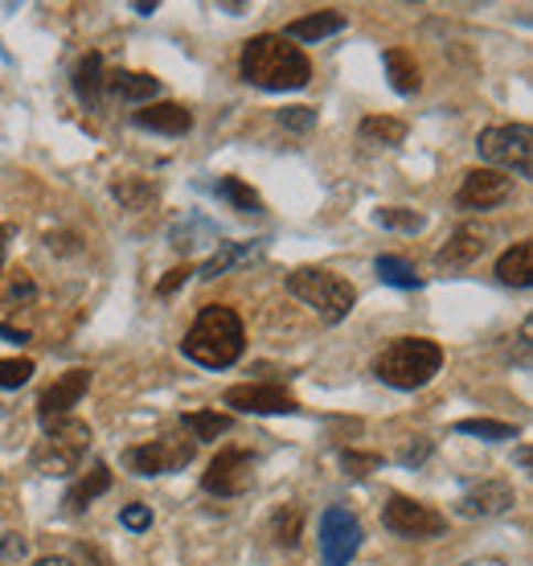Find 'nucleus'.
Here are the masks:
<instances>
[{"label": "nucleus", "instance_id": "nucleus-1", "mask_svg": "<svg viewBox=\"0 0 533 566\" xmlns=\"http://www.w3.org/2000/svg\"><path fill=\"white\" fill-rule=\"evenodd\" d=\"M243 78L263 90H300L308 87L312 66L284 33H259L243 45Z\"/></svg>", "mask_w": 533, "mask_h": 566}, {"label": "nucleus", "instance_id": "nucleus-2", "mask_svg": "<svg viewBox=\"0 0 533 566\" xmlns=\"http://www.w3.org/2000/svg\"><path fill=\"white\" fill-rule=\"evenodd\" d=\"M243 320L238 312L226 305H210L202 308V317L193 320V329L185 333L181 341V353H185L189 362L205 365V370H226L243 357Z\"/></svg>", "mask_w": 533, "mask_h": 566}, {"label": "nucleus", "instance_id": "nucleus-3", "mask_svg": "<svg viewBox=\"0 0 533 566\" xmlns=\"http://www.w3.org/2000/svg\"><path fill=\"white\" fill-rule=\"evenodd\" d=\"M439 365H444V349L435 345V341H427V337H398L394 345L382 349L374 370L394 391H418V386H427L439 374Z\"/></svg>", "mask_w": 533, "mask_h": 566}, {"label": "nucleus", "instance_id": "nucleus-4", "mask_svg": "<svg viewBox=\"0 0 533 566\" xmlns=\"http://www.w3.org/2000/svg\"><path fill=\"white\" fill-rule=\"evenodd\" d=\"M90 448V427L83 419H58L54 427H45V436L33 448V468L42 477H71L83 468V456Z\"/></svg>", "mask_w": 533, "mask_h": 566}, {"label": "nucleus", "instance_id": "nucleus-5", "mask_svg": "<svg viewBox=\"0 0 533 566\" xmlns=\"http://www.w3.org/2000/svg\"><path fill=\"white\" fill-rule=\"evenodd\" d=\"M288 291L296 300H303L308 308H317V317L329 320V324L345 320L349 308L358 305L353 284H345V279L324 271V267H296L288 276Z\"/></svg>", "mask_w": 533, "mask_h": 566}, {"label": "nucleus", "instance_id": "nucleus-6", "mask_svg": "<svg viewBox=\"0 0 533 566\" xmlns=\"http://www.w3.org/2000/svg\"><path fill=\"white\" fill-rule=\"evenodd\" d=\"M480 160L497 164V173L533 177V131L525 124H501V128H484L476 140Z\"/></svg>", "mask_w": 533, "mask_h": 566}, {"label": "nucleus", "instance_id": "nucleus-7", "mask_svg": "<svg viewBox=\"0 0 533 566\" xmlns=\"http://www.w3.org/2000/svg\"><path fill=\"white\" fill-rule=\"evenodd\" d=\"M193 456H198V444H193V439L160 436V439L140 444V448H128L124 464H128L136 477H164V472H177V468L193 464Z\"/></svg>", "mask_w": 533, "mask_h": 566}, {"label": "nucleus", "instance_id": "nucleus-8", "mask_svg": "<svg viewBox=\"0 0 533 566\" xmlns=\"http://www.w3.org/2000/svg\"><path fill=\"white\" fill-rule=\"evenodd\" d=\"M361 546V525L345 505H329L320 513V558L324 566H349Z\"/></svg>", "mask_w": 533, "mask_h": 566}, {"label": "nucleus", "instance_id": "nucleus-9", "mask_svg": "<svg viewBox=\"0 0 533 566\" xmlns=\"http://www.w3.org/2000/svg\"><path fill=\"white\" fill-rule=\"evenodd\" d=\"M382 522H386L390 534L398 537H439L447 530L444 513H435L431 505L411 501V496H390Z\"/></svg>", "mask_w": 533, "mask_h": 566}, {"label": "nucleus", "instance_id": "nucleus-10", "mask_svg": "<svg viewBox=\"0 0 533 566\" xmlns=\"http://www.w3.org/2000/svg\"><path fill=\"white\" fill-rule=\"evenodd\" d=\"M250 480H255V460L238 448H226L217 451V460L205 468L202 489L214 496H243L250 489Z\"/></svg>", "mask_w": 533, "mask_h": 566}, {"label": "nucleus", "instance_id": "nucleus-11", "mask_svg": "<svg viewBox=\"0 0 533 566\" xmlns=\"http://www.w3.org/2000/svg\"><path fill=\"white\" fill-rule=\"evenodd\" d=\"M90 391V370H66V374L45 386V394L38 398V419H42V431L54 427L58 419H71V410L78 407V398Z\"/></svg>", "mask_w": 533, "mask_h": 566}, {"label": "nucleus", "instance_id": "nucleus-12", "mask_svg": "<svg viewBox=\"0 0 533 566\" xmlns=\"http://www.w3.org/2000/svg\"><path fill=\"white\" fill-rule=\"evenodd\" d=\"M226 407L234 410H246V415H296L300 403L291 398L288 391H279V386H231L226 391Z\"/></svg>", "mask_w": 533, "mask_h": 566}, {"label": "nucleus", "instance_id": "nucleus-13", "mask_svg": "<svg viewBox=\"0 0 533 566\" xmlns=\"http://www.w3.org/2000/svg\"><path fill=\"white\" fill-rule=\"evenodd\" d=\"M509 189H513V181L497 173V169H472V173H463L456 205L460 210H492V205H501L509 197Z\"/></svg>", "mask_w": 533, "mask_h": 566}, {"label": "nucleus", "instance_id": "nucleus-14", "mask_svg": "<svg viewBox=\"0 0 533 566\" xmlns=\"http://www.w3.org/2000/svg\"><path fill=\"white\" fill-rule=\"evenodd\" d=\"M513 489L504 484V480H484V484H476L468 493L460 496V513L463 517H497V513H509L513 509Z\"/></svg>", "mask_w": 533, "mask_h": 566}, {"label": "nucleus", "instance_id": "nucleus-15", "mask_svg": "<svg viewBox=\"0 0 533 566\" xmlns=\"http://www.w3.org/2000/svg\"><path fill=\"white\" fill-rule=\"evenodd\" d=\"M484 250H489V238L476 231V226H460V231L447 238V247H439L435 263H439V267H447V271H456V267H468V263H476Z\"/></svg>", "mask_w": 533, "mask_h": 566}, {"label": "nucleus", "instance_id": "nucleus-16", "mask_svg": "<svg viewBox=\"0 0 533 566\" xmlns=\"http://www.w3.org/2000/svg\"><path fill=\"white\" fill-rule=\"evenodd\" d=\"M136 124L148 131H164V136H185L193 128V111L181 103H148L136 111Z\"/></svg>", "mask_w": 533, "mask_h": 566}, {"label": "nucleus", "instance_id": "nucleus-17", "mask_svg": "<svg viewBox=\"0 0 533 566\" xmlns=\"http://www.w3.org/2000/svg\"><path fill=\"white\" fill-rule=\"evenodd\" d=\"M341 30H345V17L324 9V13L291 21L288 30H284V38H288V42H324V38H332V33H341Z\"/></svg>", "mask_w": 533, "mask_h": 566}, {"label": "nucleus", "instance_id": "nucleus-18", "mask_svg": "<svg viewBox=\"0 0 533 566\" xmlns=\"http://www.w3.org/2000/svg\"><path fill=\"white\" fill-rule=\"evenodd\" d=\"M497 276H501V284H509V288H530V279H533L530 238H525V243H513V247L504 250L501 259H497Z\"/></svg>", "mask_w": 533, "mask_h": 566}, {"label": "nucleus", "instance_id": "nucleus-19", "mask_svg": "<svg viewBox=\"0 0 533 566\" xmlns=\"http://www.w3.org/2000/svg\"><path fill=\"white\" fill-rule=\"evenodd\" d=\"M107 87H111V95L124 103H152L160 95V78H152V74H140V71H119L107 78Z\"/></svg>", "mask_w": 533, "mask_h": 566}, {"label": "nucleus", "instance_id": "nucleus-20", "mask_svg": "<svg viewBox=\"0 0 533 566\" xmlns=\"http://www.w3.org/2000/svg\"><path fill=\"white\" fill-rule=\"evenodd\" d=\"M107 489H111V468L95 464L87 477H78L71 484V493H66V513H83V509H87L95 496L107 493Z\"/></svg>", "mask_w": 533, "mask_h": 566}, {"label": "nucleus", "instance_id": "nucleus-21", "mask_svg": "<svg viewBox=\"0 0 533 566\" xmlns=\"http://www.w3.org/2000/svg\"><path fill=\"white\" fill-rule=\"evenodd\" d=\"M103 87H107V78H103V58L99 54H87V58L74 66V95L87 103V107H99Z\"/></svg>", "mask_w": 533, "mask_h": 566}, {"label": "nucleus", "instance_id": "nucleus-22", "mask_svg": "<svg viewBox=\"0 0 533 566\" xmlns=\"http://www.w3.org/2000/svg\"><path fill=\"white\" fill-rule=\"evenodd\" d=\"M386 74H390V87L398 90V95H415L423 87L415 58L406 50H386Z\"/></svg>", "mask_w": 533, "mask_h": 566}, {"label": "nucleus", "instance_id": "nucleus-23", "mask_svg": "<svg viewBox=\"0 0 533 566\" xmlns=\"http://www.w3.org/2000/svg\"><path fill=\"white\" fill-rule=\"evenodd\" d=\"M300 534H303V509L300 505L275 509V517H271L275 546H284V551H296V546H300Z\"/></svg>", "mask_w": 533, "mask_h": 566}, {"label": "nucleus", "instance_id": "nucleus-24", "mask_svg": "<svg viewBox=\"0 0 533 566\" xmlns=\"http://www.w3.org/2000/svg\"><path fill=\"white\" fill-rule=\"evenodd\" d=\"M361 140L398 148L406 140V124L403 119H390V116H370V119H361Z\"/></svg>", "mask_w": 533, "mask_h": 566}, {"label": "nucleus", "instance_id": "nucleus-25", "mask_svg": "<svg viewBox=\"0 0 533 566\" xmlns=\"http://www.w3.org/2000/svg\"><path fill=\"white\" fill-rule=\"evenodd\" d=\"M185 431L193 436V444H210V439L231 431V415H217V410H193V415H185Z\"/></svg>", "mask_w": 533, "mask_h": 566}, {"label": "nucleus", "instance_id": "nucleus-26", "mask_svg": "<svg viewBox=\"0 0 533 566\" xmlns=\"http://www.w3.org/2000/svg\"><path fill=\"white\" fill-rule=\"evenodd\" d=\"M214 193L222 202H231L234 210H243V214H263V197L250 185H243L238 177H222L214 185Z\"/></svg>", "mask_w": 533, "mask_h": 566}, {"label": "nucleus", "instance_id": "nucleus-27", "mask_svg": "<svg viewBox=\"0 0 533 566\" xmlns=\"http://www.w3.org/2000/svg\"><path fill=\"white\" fill-rule=\"evenodd\" d=\"M377 276H382V284H390V288H423V276H418L415 267L406 259H398V255H377Z\"/></svg>", "mask_w": 533, "mask_h": 566}, {"label": "nucleus", "instance_id": "nucleus-28", "mask_svg": "<svg viewBox=\"0 0 533 566\" xmlns=\"http://www.w3.org/2000/svg\"><path fill=\"white\" fill-rule=\"evenodd\" d=\"M246 255H255V247H246V243H222V250H217L214 259L205 263V267H198V276H202V279L222 276L226 267H234V263H243Z\"/></svg>", "mask_w": 533, "mask_h": 566}, {"label": "nucleus", "instance_id": "nucleus-29", "mask_svg": "<svg viewBox=\"0 0 533 566\" xmlns=\"http://www.w3.org/2000/svg\"><path fill=\"white\" fill-rule=\"evenodd\" d=\"M460 436H480V439H518L513 423H492V419H460L456 423Z\"/></svg>", "mask_w": 533, "mask_h": 566}, {"label": "nucleus", "instance_id": "nucleus-30", "mask_svg": "<svg viewBox=\"0 0 533 566\" xmlns=\"http://www.w3.org/2000/svg\"><path fill=\"white\" fill-rule=\"evenodd\" d=\"M377 222L382 226H390V231H406V234H415L427 226V218L423 214H415V210H403V205H390V210H377Z\"/></svg>", "mask_w": 533, "mask_h": 566}, {"label": "nucleus", "instance_id": "nucleus-31", "mask_svg": "<svg viewBox=\"0 0 533 566\" xmlns=\"http://www.w3.org/2000/svg\"><path fill=\"white\" fill-rule=\"evenodd\" d=\"M111 193H116L128 210H145V205L157 197V189L148 185V181H136V177H131V181H119V185H111Z\"/></svg>", "mask_w": 533, "mask_h": 566}, {"label": "nucleus", "instance_id": "nucleus-32", "mask_svg": "<svg viewBox=\"0 0 533 566\" xmlns=\"http://www.w3.org/2000/svg\"><path fill=\"white\" fill-rule=\"evenodd\" d=\"M33 377L30 357H0V391H17Z\"/></svg>", "mask_w": 533, "mask_h": 566}, {"label": "nucleus", "instance_id": "nucleus-33", "mask_svg": "<svg viewBox=\"0 0 533 566\" xmlns=\"http://www.w3.org/2000/svg\"><path fill=\"white\" fill-rule=\"evenodd\" d=\"M119 525H124V530H131V534H145L148 525H152V509L136 501V505H128L124 513H119Z\"/></svg>", "mask_w": 533, "mask_h": 566}, {"label": "nucleus", "instance_id": "nucleus-34", "mask_svg": "<svg viewBox=\"0 0 533 566\" xmlns=\"http://www.w3.org/2000/svg\"><path fill=\"white\" fill-rule=\"evenodd\" d=\"M279 124L291 131H308L317 124V111H312V107H284V111H279Z\"/></svg>", "mask_w": 533, "mask_h": 566}, {"label": "nucleus", "instance_id": "nucleus-35", "mask_svg": "<svg viewBox=\"0 0 533 566\" xmlns=\"http://www.w3.org/2000/svg\"><path fill=\"white\" fill-rule=\"evenodd\" d=\"M427 456H431V439H415V444H406L398 460H403V464H423Z\"/></svg>", "mask_w": 533, "mask_h": 566}, {"label": "nucleus", "instance_id": "nucleus-36", "mask_svg": "<svg viewBox=\"0 0 533 566\" xmlns=\"http://www.w3.org/2000/svg\"><path fill=\"white\" fill-rule=\"evenodd\" d=\"M345 468L353 477H370V468H377V456H358V451H345Z\"/></svg>", "mask_w": 533, "mask_h": 566}, {"label": "nucleus", "instance_id": "nucleus-37", "mask_svg": "<svg viewBox=\"0 0 533 566\" xmlns=\"http://www.w3.org/2000/svg\"><path fill=\"white\" fill-rule=\"evenodd\" d=\"M189 276H193V267H173L169 276L160 279V296H173V291L181 288V284H185Z\"/></svg>", "mask_w": 533, "mask_h": 566}, {"label": "nucleus", "instance_id": "nucleus-38", "mask_svg": "<svg viewBox=\"0 0 533 566\" xmlns=\"http://www.w3.org/2000/svg\"><path fill=\"white\" fill-rule=\"evenodd\" d=\"M30 296H33V279L25 276V271H17L13 288H9V305H13V300H30Z\"/></svg>", "mask_w": 533, "mask_h": 566}, {"label": "nucleus", "instance_id": "nucleus-39", "mask_svg": "<svg viewBox=\"0 0 533 566\" xmlns=\"http://www.w3.org/2000/svg\"><path fill=\"white\" fill-rule=\"evenodd\" d=\"M25 551H30V546H25L21 534H4V542H0V554H4V558H25Z\"/></svg>", "mask_w": 533, "mask_h": 566}, {"label": "nucleus", "instance_id": "nucleus-40", "mask_svg": "<svg viewBox=\"0 0 533 566\" xmlns=\"http://www.w3.org/2000/svg\"><path fill=\"white\" fill-rule=\"evenodd\" d=\"M45 243H50V250H58V255H74V250H78V238H74V234H50Z\"/></svg>", "mask_w": 533, "mask_h": 566}, {"label": "nucleus", "instance_id": "nucleus-41", "mask_svg": "<svg viewBox=\"0 0 533 566\" xmlns=\"http://www.w3.org/2000/svg\"><path fill=\"white\" fill-rule=\"evenodd\" d=\"M0 337H4V341H13V345H25V341H30L25 329H9V324H0Z\"/></svg>", "mask_w": 533, "mask_h": 566}, {"label": "nucleus", "instance_id": "nucleus-42", "mask_svg": "<svg viewBox=\"0 0 533 566\" xmlns=\"http://www.w3.org/2000/svg\"><path fill=\"white\" fill-rule=\"evenodd\" d=\"M9 238H13V226H0V271H4V255H9Z\"/></svg>", "mask_w": 533, "mask_h": 566}, {"label": "nucleus", "instance_id": "nucleus-43", "mask_svg": "<svg viewBox=\"0 0 533 566\" xmlns=\"http://www.w3.org/2000/svg\"><path fill=\"white\" fill-rule=\"evenodd\" d=\"M33 566H74L71 558H38Z\"/></svg>", "mask_w": 533, "mask_h": 566}]
</instances>
